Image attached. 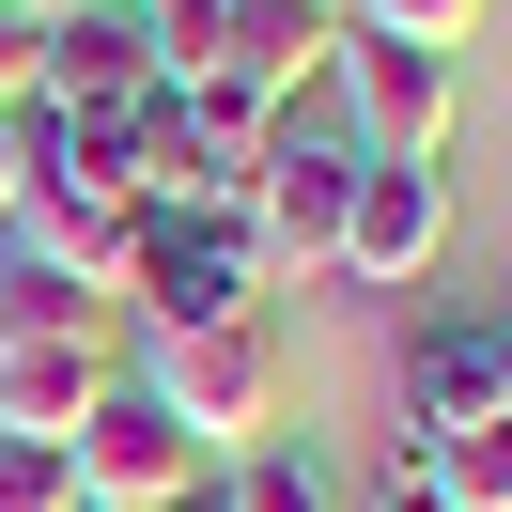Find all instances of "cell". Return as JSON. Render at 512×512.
I'll return each instance as SVG.
<instances>
[{
    "instance_id": "6da1fadb",
    "label": "cell",
    "mask_w": 512,
    "mask_h": 512,
    "mask_svg": "<svg viewBox=\"0 0 512 512\" xmlns=\"http://www.w3.org/2000/svg\"><path fill=\"white\" fill-rule=\"evenodd\" d=\"M125 388V357H109V311L94 295H63L47 264H0V435L63 450L78 419Z\"/></svg>"
},
{
    "instance_id": "7a4b0ae2",
    "label": "cell",
    "mask_w": 512,
    "mask_h": 512,
    "mask_svg": "<svg viewBox=\"0 0 512 512\" xmlns=\"http://www.w3.org/2000/svg\"><path fill=\"white\" fill-rule=\"evenodd\" d=\"M156 388L171 419L202 435V466H233V450L280 435V342H264V311H218V326H156Z\"/></svg>"
},
{
    "instance_id": "3957f363",
    "label": "cell",
    "mask_w": 512,
    "mask_h": 512,
    "mask_svg": "<svg viewBox=\"0 0 512 512\" xmlns=\"http://www.w3.org/2000/svg\"><path fill=\"white\" fill-rule=\"evenodd\" d=\"M63 481H78V512H187L218 466H202V435L156 404V388H109V404L63 435Z\"/></svg>"
},
{
    "instance_id": "277c9868",
    "label": "cell",
    "mask_w": 512,
    "mask_h": 512,
    "mask_svg": "<svg viewBox=\"0 0 512 512\" xmlns=\"http://www.w3.org/2000/svg\"><path fill=\"white\" fill-rule=\"evenodd\" d=\"M125 295H140L156 326L264 311V249H249V218H233V202H156V218H140V264H125Z\"/></svg>"
},
{
    "instance_id": "5b68a950",
    "label": "cell",
    "mask_w": 512,
    "mask_h": 512,
    "mask_svg": "<svg viewBox=\"0 0 512 512\" xmlns=\"http://www.w3.org/2000/svg\"><path fill=\"white\" fill-rule=\"evenodd\" d=\"M342 140L357 156H435L450 140V94H466V63H450V47H404V32H357L342 16Z\"/></svg>"
},
{
    "instance_id": "8992f818",
    "label": "cell",
    "mask_w": 512,
    "mask_h": 512,
    "mask_svg": "<svg viewBox=\"0 0 512 512\" xmlns=\"http://www.w3.org/2000/svg\"><path fill=\"white\" fill-rule=\"evenodd\" d=\"M342 202H357V140H295L280 125V156L249 171V249H264V280H311V264H342Z\"/></svg>"
},
{
    "instance_id": "52a82bcc",
    "label": "cell",
    "mask_w": 512,
    "mask_h": 512,
    "mask_svg": "<svg viewBox=\"0 0 512 512\" xmlns=\"http://www.w3.org/2000/svg\"><path fill=\"white\" fill-rule=\"evenodd\" d=\"M450 249V171L435 156H357V202H342V280L373 295H419V264Z\"/></svg>"
},
{
    "instance_id": "ba28073f",
    "label": "cell",
    "mask_w": 512,
    "mask_h": 512,
    "mask_svg": "<svg viewBox=\"0 0 512 512\" xmlns=\"http://www.w3.org/2000/svg\"><path fill=\"white\" fill-rule=\"evenodd\" d=\"M32 94L63 109V125H109V109L156 94V47H140V0H94V16H47L32 47Z\"/></svg>"
},
{
    "instance_id": "9c48e42d",
    "label": "cell",
    "mask_w": 512,
    "mask_h": 512,
    "mask_svg": "<svg viewBox=\"0 0 512 512\" xmlns=\"http://www.w3.org/2000/svg\"><path fill=\"white\" fill-rule=\"evenodd\" d=\"M140 218H156V202H125V187H32L16 202V264H47L63 295H125Z\"/></svg>"
},
{
    "instance_id": "30bf717a",
    "label": "cell",
    "mask_w": 512,
    "mask_h": 512,
    "mask_svg": "<svg viewBox=\"0 0 512 512\" xmlns=\"http://www.w3.org/2000/svg\"><path fill=\"white\" fill-rule=\"evenodd\" d=\"M295 109H264L249 78H202V94H171V140H187V202H249V171L280 156Z\"/></svg>"
},
{
    "instance_id": "8fae6325",
    "label": "cell",
    "mask_w": 512,
    "mask_h": 512,
    "mask_svg": "<svg viewBox=\"0 0 512 512\" xmlns=\"http://www.w3.org/2000/svg\"><path fill=\"white\" fill-rule=\"evenodd\" d=\"M326 63H342V16H311V0H233L218 16V78H249L264 109H295Z\"/></svg>"
},
{
    "instance_id": "7c38bea8",
    "label": "cell",
    "mask_w": 512,
    "mask_h": 512,
    "mask_svg": "<svg viewBox=\"0 0 512 512\" xmlns=\"http://www.w3.org/2000/svg\"><path fill=\"white\" fill-rule=\"evenodd\" d=\"M450 419H497V326H419L404 342V450Z\"/></svg>"
},
{
    "instance_id": "4fadbf2b",
    "label": "cell",
    "mask_w": 512,
    "mask_h": 512,
    "mask_svg": "<svg viewBox=\"0 0 512 512\" xmlns=\"http://www.w3.org/2000/svg\"><path fill=\"white\" fill-rule=\"evenodd\" d=\"M404 466L435 481L450 512H512V404H497V419H450V435H419Z\"/></svg>"
},
{
    "instance_id": "5bb4252c",
    "label": "cell",
    "mask_w": 512,
    "mask_h": 512,
    "mask_svg": "<svg viewBox=\"0 0 512 512\" xmlns=\"http://www.w3.org/2000/svg\"><path fill=\"white\" fill-rule=\"evenodd\" d=\"M218 512H357V497L326 481V450L264 435V450H233V466H218Z\"/></svg>"
},
{
    "instance_id": "9a60e30c",
    "label": "cell",
    "mask_w": 512,
    "mask_h": 512,
    "mask_svg": "<svg viewBox=\"0 0 512 512\" xmlns=\"http://www.w3.org/2000/svg\"><path fill=\"white\" fill-rule=\"evenodd\" d=\"M357 32H404V47H466L481 0H357Z\"/></svg>"
},
{
    "instance_id": "2e32d148",
    "label": "cell",
    "mask_w": 512,
    "mask_h": 512,
    "mask_svg": "<svg viewBox=\"0 0 512 512\" xmlns=\"http://www.w3.org/2000/svg\"><path fill=\"white\" fill-rule=\"evenodd\" d=\"M0 512H78L63 450H32V435H0Z\"/></svg>"
},
{
    "instance_id": "e0dca14e",
    "label": "cell",
    "mask_w": 512,
    "mask_h": 512,
    "mask_svg": "<svg viewBox=\"0 0 512 512\" xmlns=\"http://www.w3.org/2000/svg\"><path fill=\"white\" fill-rule=\"evenodd\" d=\"M32 47H47V16H16V0H0V94H32Z\"/></svg>"
},
{
    "instance_id": "ac0fdd59",
    "label": "cell",
    "mask_w": 512,
    "mask_h": 512,
    "mask_svg": "<svg viewBox=\"0 0 512 512\" xmlns=\"http://www.w3.org/2000/svg\"><path fill=\"white\" fill-rule=\"evenodd\" d=\"M16 202H32V156H16V94H0V233H16Z\"/></svg>"
},
{
    "instance_id": "d6986e66",
    "label": "cell",
    "mask_w": 512,
    "mask_h": 512,
    "mask_svg": "<svg viewBox=\"0 0 512 512\" xmlns=\"http://www.w3.org/2000/svg\"><path fill=\"white\" fill-rule=\"evenodd\" d=\"M357 512H450V497H435V481H419V466H388V481H373V497H357Z\"/></svg>"
},
{
    "instance_id": "ffe728a7",
    "label": "cell",
    "mask_w": 512,
    "mask_h": 512,
    "mask_svg": "<svg viewBox=\"0 0 512 512\" xmlns=\"http://www.w3.org/2000/svg\"><path fill=\"white\" fill-rule=\"evenodd\" d=\"M497 404H512V311H497Z\"/></svg>"
},
{
    "instance_id": "44dd1931",
    "label": "cell",
    "mask_w": 512,
    "mask_h": 512,
    "mask_svg": "<svg viewBox=\"0 0 512 512\" xmlns=\"http://www.w3.org/2000/svg\"><path fill=\"white\" fill-rule=\"evenodd\" d=\"M16 16H94V0H16Z\"/></svg>"
},
{
    "instance_id": "7402d4cb",
    "label": "cell",
    "mask_w": 512,
    "mask_h": 512,
    "mask_svg": "<svg viewBox=\"0 0 512 512\" xmlns=\"http://www.w3.org/2000/svg\"><path fill=\"white\" fill-rule=\"evenodd\" d=\"M311 16H357V0H311Z\"/></svg>"
}]
</instances>
